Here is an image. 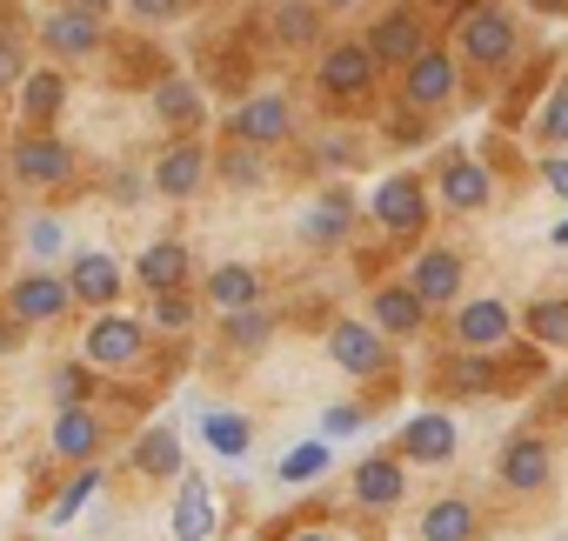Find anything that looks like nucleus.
Instances as JSON below:
<instances>
[{
  "label": "nucleus",
  "instance_id": "obj_1",
  "mask_svg": "<svg viewBox=\"0 0 568 541\" xmlns=\"http://www.w3.org/2000/svg\"><path fill=\"white\" fill-rule=\"evenodd\" d=\"M141 348H148V321L114 315V308L94 315V328H88V368H134Z\"/></svg>",
  "mask_w": 568,
  "mask_h": 541
},
{
  "label": "nucleus",
  "instance_id": "obj_2",
  "mask_svg": "<svg viewBox=\"0 0 568 541\" xmlns=\"http://www.w3.org/2000/svg\"><path fill=\"white\" fill-rule=\"evenodd\" d=\"M462 54L481 61V68H508L515 61V21L501 8H488V0H475L462 14Z\"/></svg>",
  "mask_w": 568,
  "mask_h": 541
},
{
  "label": "nucleus",
  "instance_id": "obj_3",
  "mask_svg": "<svg viewBox=\"0 0 568 541\" xmlns=\"http://www.w3.org/2000/svg\"><path fill=\"white\" fill-rule=\"evenodd\" d=\"M68 302H74L68 275H48V267H34V275H21V282L8 288V315H14V321H61Z\"/></svg>",
  "mask_w": 568,
  "mask_h": 541
},
{
  "label": "nucleus",
  "instance_id": "obj_4",
  "mask_svg": "<svg viewBox=\"0 0 568 541\" xmlns=\"http://www.w3.org/2000/svg\"><path fill=\"white\" fill-rule=\"evenodd\" d=\"M368 61L375 68H408V61H422L428 54V41H422V21L408 14V8H395V14H382L375 28H368Z\"/></svg>",
  "mask_w": 568,
  "mask_h": 541
},
{
  "label": "nucleus",
  "instance_id": "obj_5",
  "mask_svg": "<svg viewBox=\"0 0 568 541\" xmlns=\"http://www.w3.org/2000/svg\"><path fill=\"white\" fill-rule=\"evenodd\" d=\"M288 127H295V114H288V101H281V94H254V101H241V108L227 114V134H234L241 147L288 141Z\"/></svg>",
  "mask_w": 568,
  "mask_h": 541
},
{
  "label": "nucleus",
  "instance_id": "obj_6",
  "mask_svg": "<svg viewBox=\"0 0 568 541\" xmlns=\"http://www.w3.org/2000/svg\"><path fill=\"white\" fill-rule=\"evenodd\" d=\"M315 81H322V94L355 101V94H368V88H375V61H368V48H362V41H342V48H328V54H322Z\"/></svg>",
  "mask_w": 568,
  "mask_h": 541
},
{
  "label": "nucleus",
  "instance_id": "obj_7",
  "mask_svg": "<svg viewBox=\"0 0 568 541\" xmlns=\"http://www.w3.org/2000/svg\"><path fill=\"white\" fill-rule=\"evenodd\" d=\"M8 161H14V174H21V181H34V187H54V181H68V174H74V147H68V141H54V134H21Z\"/></svg>",
  "mask_w": 568,
  "mask_h": 541
},
{
  "label": "nucleus",
  "instance_id": "obj_8",
  "mask_svg": "<svg viewBox=\"0 0 568 541\" xmlns=\"http://www.w3.org/2000/svg\"><path fill=\"white\" fill-rule=\"evenodd\" d=\"M375 221H382L388 234H415V227L428 221V194H422V181H415V174H388V181L375 187Z\"/></svg>",
  "mask_w": 568,
  "mask_h": 541
},
{
  "label": "nucleus",
  "instance_id": "obj_9",
  "mask_svg": "<svg viewBox=\"0 0 568 541\" xmlns=\"http://www.w3.org/2000/svg\"><path fill=\"white\" fill-rule=\"evenodd\" d=\"M41 41H48V54H54V61H88V54L101 48V14L54 8V14H48V28H41Z\"/></svg>",
  "mask_w": 568,
  "mask_h": 541
},
{
  "label": "nucleus",
  "instance_id": "obj_10",
  "mask_svg": "<svg viewBox=\"0 0 568 541\" xmlns=\"http://www.w3.org/2000/svg\"><path fill=\"white\" fill-rule=\"evenodd\" d=\"M508 335H515V321H508L501 302H468V308L455 315V348H462V355H495Z\"/></svg>",
  "mask_w": 568,
  "mask_h": 541
},
{
  "label": "nucleus",
  "instance_id": "obj_11",
  "mask_svg": "<svg viewBox=\"0 0 568 541\" xmlns=\"http://www.w3.org/2000/svg\"><path fill=\"white\" fill-rule=\"evenodd\" d=\"M121 261L114 254H101V247H88V254H74V267H68V288H74V302H94V308H114V295H121Z\"/></svg>",
  "mask_w": 568,
  "mask_h": 541
},
{
  "label": "nucleus",
  "instance_id": "obj_12",
  "mask_svg": "<svg viewBox=\"0 0 568 541\" xmlns=\"http://www.w3.org/2000/svg\"><path fill=\"white\" fill-rule=\"evenodd\" d=\"M455 288H462V261H455L448 247H428V254H415V267H408V295H415L422 308H442V302H455Z\"/></svg>",
  "mask_w": 568,
  "mask_h": 541
},
{
  "label": "nucleus",
  "instance_id": "obj_13",
  "mask_svg": "<svg viewBox=\"0 0 568 541\" xmlns=\"http://www.w3.org/2000/svg\"><path fill=\"white\" fill-rule=\"evenodd\" d=\"M442 201H448L455 214H475V207H488V201H495V181H488V167H481V161H468V154H448V161H442Z\"/></svg>",
  "mask_w": 568,
  "mask_h": 541
},
{
  "label": "nucleus",
  "instance_id": "obj_14",
  "mask_svg": "<svg viewBox=\"0 0 568 541\" xmlns=\"http://www.w3.org/2000/svg\"><path fill=\"white\" fill-rule=\"evenodd\" d=\"M328 355H335L348 375H375V368L388 361V341H382L368 321H335V328H328Z\"/></svg>",
  "mask_w": 568,
  "mask_h": 541
},
{
  "label": "nucleus",
  "instance_id": "obj_15",
  "mask_svg": "<svg viewBox=\"0 0 568 541\" xmlns=\"http://www.w3.org/2000/svg\"><path fill=\"white\" fill-rule=\"evenodd\" d=\"M221 501L201 474H181V501H174V541H214Z\"/></svg>",
  "mask_w": 568,
  "mask_h": 541
},
{
  "label": "nucleus",
  "instance_id": "obj_16",
  "mask_svg": "<svg viewBox=\"0 0 568 541\" xmlns=\"http://www.w3.org/2000/svg\"><path fill=\"white\" fill-rule=\"evenodd\" d=\"M201 181H207V154H201L194 141H174V147H161V161H154V187H161L168 201H187Z\"/></svg>",
  "mask_w": 568,
  "mask_h": 541
},
{
  "label": "nucleus",
  "instance_id": "obj_17",
  "mask_svg": "<svg viewBox=\"0 0 568 541\" xmlns=\"http://www.w3.org/2000/svg\"><path fill=\"white\" fill-rule=\"evenodd\" d=\"M402 94H408V108H442V101L455 94V61L428 48L422 61H408V74H402Z\"/></svg>",
  "mask_w": 568,
  "mask_h": 541
},
{
  "label": "nucleus",
  "instance_id": "obj_18",
  "mask_svg": "<svg viewBox=\"0 0 568 541\" xmlns=\"http://www.w3.org/2000/svg\"><path fill=\"white\" fill-rule=\"evenodd\" d=\"M368 328H375V335H422V328H428V308L408 295V282H388V288H375Z\"/></svg>",
  "mask_w": 568,
  "mask_h": 541
},
{
  "label": "nucleus",
  "instance_id": "obj_19",
  "mask_svg": "<svg viewBox=\"0 0 568 541\" xmlns=\"http://www.w3.org/2000/svg\"><path fill=\"white\" fill-rule=\"evenodd\" d=\"M501 481H508L515 494H535V488H548V448H541L535 435H515V441L501 448Z\"/></svg>",
  "mask_w": 568,
  "mask_h": 541
},
{
  "label": "nucleus",
  "instance_id": "obj_20",
  "mask_svg": "<svg viewBox=\"0 0 568 541\" xmlns=\"http://www.w3.org/2000/svg\"><path fill=\"white\" fill-rule=\"evenodd\" d=\"M134 275H141L148 295H174V288L187 282V247H181V241H154V247L134 261Z\"/></svg>",
  "mask_w": 568,
  "mask_h": 541
},
{
  "label": "nucleus",
  "instance_id": "obj_21",
  "mask_svg": "<svg viewBox=\"0 0 568 541\" xmlns=\"http://www.w3.org/2000/svg\"><path fill=\"white\" fill-rule=\"evenodd\" d=\"M207 302L221 315H241V308L261 302V275H254L247 261H227V267H214V275H207Z\"/></svg>",
  "mask_w": 568,
  "mask_h": 541
},
{
  "label": "nucleus",
  "instance_id": "obj_22",
  "mask_svg": "<svg viewBox=\"0 0 568 541\" xmlns=\"http://www.w3.org/2000/svg\"><path fill=\"white\" fill-rule=\"evenodd\" d=\"M94 448H101V415L94 408H61L54 415V455H68V461H94Z\"/></svg>",
  "mask_w": 568,
  "mask_h": 541
},
{
  "label": "nucleus",
  "instance_id": "obj_23",
  "mask_svg": "<svg viewBox=\"0 0 568 541\" xmlns=\"http://www.w3.org/2000/svg\"><path fill=\"white\" fill-rule=\"evenodd\" d=\"M402 455L408 461H448L455 455V421L448 415H415L402 428Z\"/></svg>",
  "mask_w": 568,
  "mask_h": 541
},
{
  "label": "nucleus",
  "instance_id": "obj_24",
  "mask_svg": "<svg viewBox=\"0 0 568 541\" xmlns=\"http://www.w3.org/2000/svg\"><path fill=\"white\" fill-rule=\"evenodd\" d=\"M348 227H355V201H348V194H322V201H308V214H302V241H322V247H335Z\"/></svg>",
  "mask_w": 568,
  "mask_h": 541
},
{
  "label": "nucleus",
  "instance_id": "obj_25",
  "mask_svg": "<svg viewBox=\"0 0 568 541\" xmlns=\"http://www.w3.org/2000/svg\"><path fill=\"white\" fill-rule=\"evenodd\" d=\"M201 441H207L214 455L241 461L247 441H254V428H247V415H234V408H207V415H201Z\"/></svg>",
  "mask_w": 568,
  "mask_h": 541
},
{
  "label": "nucleus",
  "instance_id": "obj_26",
  "mask_svg": "<svg viewBox=\"0 0 568 541\" xmlns=\"http://www.w3.org/2000/svg\"><path fill=\"white\" fill-rule=\"evenodd\" d=\"M422 541H475V508H468L462 494L428 501V514H422Z\"/></svg>",
  "mask_w": 568,
  "mask_h": 541
},
{
  "label": "nucleus",
  "instance_id": "obj_27",
  "mask_svg": "<svg viewBox=\"0 0 568 541\" xmlns=\"http://www.w3.org/2000/svg\"><path fill=\"white\" fill-rule=\"evenodd\" d=\"M134 468H141V474H174V481H181V474H187V468H181V435H174V428H148V435L134 441Z\"/></svg>",
  "mask_w": 568,
  "mask_h": 541
},
{
  "label": "nucleus",
  "instance_id": "obj_28",
  "mask_svg": "<svg viewBox=\"0 0 568 541\" xmlns=\"http://www.w3.org/2000/svg\"><path fill=\"white\" fill-rule=\"evenodd\" d=\"M61 101H68V81H61L54 68H34V74L21 81V114H28V121H54Z\"/></svg>",
  "mask_w": 568,
  "mask_h": 541
},
{
  "label": "nucleus",
  "instance_id": "obj_29",
  "mask_svg": "<svg viewBox=\"0 0 568 541\" xmlns=\"http://www.w3.org/2000/svg\"><path fill=\"white\" fill-rule=\"evenodd\" d=\"M355 494H362L368 508H395V501H402V461H388V455H382V461H362V468H355Z\"/></svg>",
  "mask_w": 568,
  "mask_h": 541
},
{
  "label": "nucleus",
  "instance_id": "obj_30",
  "mask_svg": "<svg viewBox=\"0 0 568 541\" xmlns=\"http://www.w3.org/2000/svg\"><path fill=\"white\" fill-rule=\"evenodd\" d=\"M274 34L288 48H308L322 34V8H315V0H281V8H274Z\"/></svg>",
  "mask_w": 568,
  "mask_h": 541
},
{
  "label": "nucleus",
  "instance_id": "obj_31",
  "mask_svg": "<svg viewBox=\"0 0 568 541\" xmlns=\"http://www.w3.org/2000/svg\"><path fill=\"white\" fill-rule=\"evenodd\" d=\"M154 114H161L168 127H194V121H201V94H194L187 81H161V88H154Z\"/></svg>",
  "mask_w": 568,
  "mask_h": 541
},
{
  "label": "nucleus",
  "instance_id": "obj_32",
  "mask_svg": "<svg viewBox=\"0 0 568 541\" xmlns=\"http://www.w3.org/2000/svg\"><path fill=\"white\" fill-rule=\"evenodd\" d=\"M94 488H101V468L88 461V468H81V474H74V481H68V488L54 494V508H48V528H61V521H74V514L88 508V494H94Z\"/></svg>",
  "mask_w": 568,
  "mask_h": 541
},
{
  "label": "nucleus",
  "instance_id": "obj_33",
  "mask_svg": "<svg viewBox=\"0 0 568 541\" xmlns=\"http://www.w3.org/2000/svg\"><path fill=\"white\" fill-rule=\"evenodd\" d=\"M442 375H448V388H455V395H481V388L495 381V368H488V355H462V348L448 355V368H442Z\"/></svg>",
  "mask_w": 568,
  "mask_h": 541
},
{
  "label": "nucleus",
  "instance_id": "obj_34",
  "mask_svg": "<svg viewBox=\"0 0 568 541\" xmlns=\"http://www.w3.org/2000/svg\"><path fill=\"white\" fill-rule=\"evenodd\" d=\"M194 321V295L187 288H174V295H154V308H148V328H161V335H181Z\"/></svg>",
  "mask_w": 568,
  "mask_h": 541
},
{
  "label": "nucleus",
  "instance_id": "obj_35",
  "mask_svg": "<svg viewBox=\"0 0 568 541\" xmlns=\"http://www.w3.org/2000/svg\"><path fill=\"white\" fill-rule=\"evenodd\" d=\"M267 335H274V321H267L261 308H241V315H227V341H234L241 355H254V348H267Z\"/></svg>",
  "mask_w": 568,
  "mask_h": 541
},
{
  "label": "nucleus",
  "instance_id": "obj_36",
  "mask_svg": "<svg viewBox=\"0 0 568 541\" xmlns=\"http://www.w3.org/2000/svg\"><path fill=\"white\" fill-rule=\"evenodd\" d=\"M528 328H535V341L568 348V302H535L528 308Z\"/></svg>",
  "mask_w": 568,
  "mask_h": 541
},
{
  "label": "nucleus",
  "instance_id": "obj_37",
  "mask_svg": "<svg viewBox=\"0 0 568 541\" xmlns=\"http://www.w3.org/2000/svg\"><path fill=\"white\" fill-rule=\"evenodd\" d=\"M315 474H328V441H302L281 461V481H315Z\"/></svg>",
  "mask_w": 568,
  "mask_h": 541
},
{
  "label": "nucleus",
  "instance_id": "obj_38",
  "mask_svg": "<svg viewBox=\"0 0 568 541\" xmlns=\"http://www.w3.org/2000/svg\"><path fill=\"white\" fill-rule=\"evenodd\" d=\"M535 127H541V141L568 147V81H561V88L548 94V108H541V121H535Z\"/></svg>",
  "mask_w": 568,
  "mask_h": 541
},
{
  "label": "nucleus",
  "instance_id": "obj_39",
  "mask_svg": "<svg viewBox=\"0 0 568 541\" xmlns=\"http://www.w3.org/2000/svg\"><path fill=\"white\" fill-rule=\"evenodd\" d=\"M88 388H94V381H88V361H81V368H61V375H54V408H88Z\"/></svg>",
  "mask_w": 568,
  "mask_h": 541
},
{
  "label": "nucleus",
  "instance_id": "obj_40",
  "mask_svg": "<svg viewBox=\"0 0 568 541\" xmlns=\"http://www.w3.org/2000/svg\"><path fill=\"white\" fill-rule=\"evenodd\" d=\"M214 167H221V174H227L234 187H254V181H261V161H254V147H227V154H221Z\"/></svg>",
  "mask_w": 568,
  "mask_h": 541
},
{
  "label": "nucleus",
  "instance_id": "obj_41",
  "mask_svg": "<svg viewBox=\"0 0 568 541\" xmlns=\"http://www.w3.org/2000/svg\"><path fill=\"white\" fill-rule=\"evenodd\" d=\"M14 81H28V54H21L8 34H0V88H14Z\"/></svg>",
  "mask_w": 568,
  "mask_h": 541
},
{
  "label": "nucleus",
  "instance_id": "obj_42",
  "mask_svg": "<svg viewBox=\"0 0 568 541\" xmlns=\"http://www.w3.org/2000/svg\"><path fill=\"white\" fill-rule=\"evenodd\" d=\"M61 241H68V234H61V221H34V227H28V247H34L41 261H48V254H61Z\"/></svg>",
  "mask_w": 568,
  "mask_h": 541
},
{
  "label": "nucleus",
  "instance_id": "obj_43",
  "mask_svg": "<svg viewBox=\"0 0 568 541\" xmlns=\"http://www.w3.org/2000/svg\"><path fill=\"white\" fill-rule=\"evenodd\" d=\"M355 428H362V408L355 401H342V408L322 415V435H355Z\"/></svg>",
  "mask_w": 568,
  "mask_h": 541
},
{
  "label": "nucleus",
  "instance_id": "obj_44",
  "mask_svg": "<svg viewBox=\"0 0 568 541\" xmlns=\"http://www.w3.org/2000/svg\"><path fill=\"white\" fill-rule=\"evenodd\" d=\"M128 14H134V21H174L181 0H128Z\"/></svg>",
  "mask_w": 568,
  "mask_h": 541
},
{
  "label": "nucleus",
  "instance_id": "obj_45",
  "mask_svg": "<svg viewBox=\"0 0 568 541\" xmlns=\"http://www.w3.org/2000/svg\"><path fill=\"white\" fill-rule=\"evenodd\" d=\"M541 181H548V187H555V194L568 201V154H555V161H541Z\"/></svg>",
  "mask_w": 568,
  "mask_h": 541
},
{
  "label": "nucleus",
  "instance_id": "obj_46",
  "mask_svg": "<svg viewBox=\"0 0 568 541\" xmlns=\"http://www.w3.org/2000/svg\"><path fill=\"white\" fill-rule=\"evenodd\" d=\"M322 161H355V141H322Z\"/></svg>",
  "mask_w": 568,
  "mask_h": 541
},
{
  "label": "nucleus",
  "instance_id": "obj_47",
  "mask_svg": "<svg viewBox=\"0 0 568 541\" xmlns=\"http://www.w3.org/2000/svg\"><path fill=\"white\" fill-rule=\"evenodd\" d=\"M68 8H81V14H108L114 0H68Z\"/></svg>",
  "mask_w": 568,
  "mask_h": 541
},
{
  "label": "nucleus",
  "instance_id": "obj_48",
  "mask_svg": "<svg viewBox=\"0 0 568 541\" xmlns=\"http://www.w3.org/2000/svg\"><path fill=\"white\" fill-rule=\"evenodd\" d=\"M548 241H555V247H568V214L555 221V234H548Z\"/></svg>",
  "mask_w": 568,
  "mask_h": 541
},
{
  "label": "nucleus",
  "instance_id": "obj_49",
  "mask_svg": "<svg viewBox=\"0 0 568 541\" xmlns=\"http://www.w3.org/2000/svg\"><path fill=\"white\" fill-rule=\"evenodd\" d=\"M528 8H541V14H561V8H568V0H528Z\"/></svg>",
  "mask_w": 568,
  "mask_h": 541
},
{
  "label": "nucleus",
  "instance_id": "obj_50",
  "mask_svg": "<svg viewBox=\"0 0 568 541\" xmlns=\"http://www.w3.org/2000/svg\"><path fill=\"white\" fill-rule=\"evenodd\" d=\"M315 8H322V14H328V8H355V0H315Z\"/></svg>",
  "mask_w": 568,
  "mask_h": 541
},
{
  "label": "nucleus",
  "instance_id": "obj_51",
  "mask_svg": "<svg viewBox=\"0 0 568 541\" xmlns=\"http://www.w3.org/2000/svg\"><path fill=\"white\" fill-rule=\"evenodd\" d=\"M295 541H322V534H295Z\"/></svg>",
  "mask_w": 568,
  "mask_h": 541
},
{
  "label": "nucleus",
  "instance_id": "obj_52",
  "mask_svg": "<svg viewBox=\"0 0 568 541\" xmlns=\"http://www.w3.org/2000/svg\"><path fill=\"white\" fill-rule=\"evenodd\" d=\"M561 541H568V534H561Z\"/></svg>",
  "mask_w": 568,
  "mask_h": 541
}]
</instances>
